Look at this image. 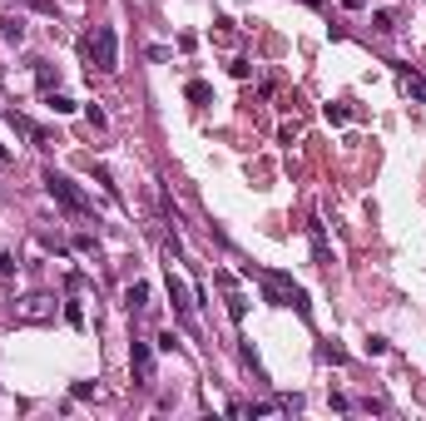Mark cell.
I'll return each mask as SVG.
<instances>
[{
  "label": "cell",
  "mask_w": 426,
  "mask_h": 421,
  "mask_svg": "<svg viewBox=\"0 0 426 421\" xmlns=\"http://www.w3.org/2000/svg\"><path fill=\"white\" fill-rule=\"evenodd\" d=\"M248 278H258V288H263V303L268 307H292L297 318H312V303H308V292L297 288L288 272H278V268H253L248 263Z\"/></svg>",
  "instance_id": "obj_1"
},
{
  "label": "cell",
  "mask_w": 426,
  "mask_h": 421,
  "mask_svg": "<svg viewBox=\"0 0 426 421\" xmlns=\"http://www.w3.org/2000/svg\"><path fill=\"white\" fill-rule=\"evenodd\" d=\"M40 183H45V194L60 203V208H65V214H75V218H84V214H90V194H84V188L70 179V174H60V168H40Z\"/></svg>",
  "instance_id": "obj_2"
},
{
  "label": "cell",
  "mask_w": 426,
  "mask_h": 421,
  "mask_svg": "<svg viewBox=\"0 0 426 421\" xmlns=\"http://www.w3.org/2000/svg\"><path fill=\"white\" fill-rule=\"evenodd\" d=\"M79 50L90 55V65L99 75H114L119 70V35H114V25H95L90 35L79 40Z\"/></svg>",
  "instance_id": "obj_3"
},
{
  "label": "cell",
  "mask_w": 426,
  "mask_h": 421,
  "mask_svg": "<svg viewBox=\"0 0 426 421\" xmlns=\"http://www.w3.org/2000/svg\"><path fill=\"white\" fill-rule=\"evenodd\" d=\"M168 303H174V318L184 322V327H194V307H199V298H194V288H188L179 272H174V263H168Z\"/></svg>",
  "instance_id": "obj_4"
},
{
  "label": "cell",
  "mask_w": 426,
  "mask_h": 421,
  "mask_svg": "<svg viewBox=\"0 0 426 421\" xmlns=\"http://www.w3.org/2000/svg\"><path fill=\"white\" fill-rule=\"evenodd\" d=\"M213 283H218V288H223V303H228V318H233V322H243V318H248V298H243V292H238V278H233V272H228V268H213Z\"/></svg>",
  "instance_id": "obj_5"
},
{
  "label": "cell",
  "mask_w": 426,
  "mask_h": 421,
  "mask_svg": "<svg viewBox=\"0 0 426 421\" xmlns=\"http://www.w3.org/2000/svg\"><path fill=\"white\" fill-rule=\"evenodd\" d=\"M15 322H55V298L50 292H30V298L15 307Z\"/></svg>",
  "instance_id": "obj_6"
},
{
  "label": "cell",
  "mask_w": 426,
  "mask_h": 421,
  "mask_svg": "<svg viewBox=\"0 0 426 421\" xmlns=\"http://www.w3.org/2000/svg\"><path fill=\"white\" fill-rule=\"evenodd\" d=\"M129 367H134V387H149V382H154V347H149L144 337H134V342H129Z\"/></svg>",
  "instance_id": "obj_7"
},
{
  "label": "cell",
  "mask_w": 426,
  "mask_h": 421,
  "mask_svg": "<svg viewBox=\"0 0 426 421\" xmlns=\"http://www.w3.org/2000/svg\"><path fill=\"white\" fill-rule=\"evenodd\" d=\"M5 119H10V129H15V134H25V139H35V149H50V134L40 129V124H35L30 114H20V110H5Z\"/></svg>",
  "instance_id": "obj_8"
},
{
  "label": "cell",
  "mask_w": 426,
  "mask_h": 421,
  "mask_svg": "<svg viewBox=\"0 0 426 421\" xmlns=\"http://www.w3.org/2000/svg\"><path fill=\"white\" fill-rule=\"evenodd\" d=\"M308 238H312V263H317V268H332V253H327V228H323V218H308Z\"/></svg>",
  "instance_id": "obj_9"
},
{
  "label": "cell",
  "mask_w": 426,
  "mask_h": 421,
  "mask_svg": "<svg viewBox=\"0 0 426 421\" xmlns=\"http://www.w3.org/2000/svg\"><path fill=\"white\" fill-rule=\"evenodd\" d=\"M392 70H397V79H401V90H407L412 99H426V79L412 70V65H401V60H392Z\"/></svg>",
  "instance_id": "obj_10"
},
{
  "label": "cell",
  "mask_w": 426,
  "mask_h": 421,
  "mask_svg": "<svg viewBox=\"0 0 426 421\" xmlns=\"http://www.w3.org/2000/svg\"><path fill=\"white\" fill-rule=\"evenodd\" d=\"M124 307H129V312H144V307H149V283H129V288H124Z\"/></svg>",
  "instance_id": "obj_11"
},
{
  "label": "cell",
  "mask_w": 426,
  "mask_h": 421,
  "mask_svg": "<svg viewBox=\"0 0 426 421\" xmlns=\"http://www.w3.org/2000/svg\"><path fill=\"white\" fill-rule=\"evenodd\" d=\"M184 94H188V104H208V99H213L208 79H188V84H184Z\"/></svg>",
  "instance_id": "obj_12"
},
{
  "label": "cell",
  "mask_w": 426,
  "mask_h": 421,
  "mask_svg": "<svg viewBox=\"0 0 426 421\" xmlns=\"http://www.w3.org/2000/svg\"><path fill=\"white\" fill-rule=\"evenodd\" d=\"M372 30L377 35H392L397 30V10H372Z\"/></svg>",
  "instance_id": "obj_13"
},
{
  "label": "cell",
  "mask_w": 426,
  "mask_h": 421,
  "mask_svg": "<svg viewBox=\"0 0 426 421\" xmlns=\"http://www.w3.org/2000/svg\"><path fill=\"white\" fill-rule=\"evenodd\" d=\"M45 104H50L55 114H75V99H70V94H60V90H45Z\"/></svg>",
  "instance_id": "obj_14"
},
{
  "label": "cell",
  "mask_w": 426,
  "mask_h": 421,
  "mask_svg": "<svg viewBox=\"0 0 426 421\" xmlns=\"http://www.w3.org/2000/svg\"><path fill=\"white\" fill-rule=\"evenodd\" d=\"M0 40H5V45H20V40H25V20H5V25H0Z\"/></svg>",
  "instance_id": "obj_15"
},
{
  "label": "cell",
  "mask_w": 426,
  "mask_h": 421,
  "mask_svg": "<svg viewBox=\"0 0 426 421\" xmlns=\"http://www.w3.org/2000/svg\"><path fill=\"white\" fill-rule=\"evenodd\" d=\"M60 312H65V322H70V327H84V303H75V292L65 298V307H60Z\"/></svg>",
  "instance_id": "obj_16"
},
{
  "label": "cell",
  "mask_w": 426,
  "mask_h": 421,
  "mask_svg": "<svg viewBox=\"0 0 426 421\" xmlns=\"http://www.w3.org/2000/svg\"><path fill=\"white\" fill-rule=\"evenodd\" d=\"M323 119L337 129V124H347V119H352V110H347V104H323Z\"/></svg>",
  "instance_id": "obj_17"
},
{
  "label": "cell",
  "mask_w": 426,
  "mask_h": 421,
  "mask_svg": "<svg viewBox=\"0 0 426 421\" xmlns=\"http://www.w3.org/2000/svg\"><path fill=\"white\" fill-rule=\"evenodd\" d=\"M317 357H323V362H332V367H342V362H347V352H342V347H332V342L317 347Z\"/></svg>",
  "instance_id": "obj_18"
},
{
  "label": "cell",
  "mask_w": 426,
  "mask_h": 421,
  "mask_svg": "<svg viewBox=\"0 0 426 421\" xmlns=\"http://www.w3.org/2000/svg\"><path fill=\"white\" fill-rule=\"evenodd\" d=\"M164 253H168V258H179V263H184V238H179V228H174V233H164Z\"/></svg>",
  "instance_id": "obj_19"
},
{
  "label": "cell",
  "mask_w": 426,
  "mask_h": 421,
  "mask_svg": "<svg viewBox=\"0 0 426 421\" xmlns=\"http://www.w3.org/2000/svg\"><path fill=\"white\" fill-rule=\"evenodd\" d=\"M84 119H90V124H95V129H110V114H104V110H99V104H84Z\"/></svg>",
  "instance_id": "obj_20"
},
{
  "label": "cell",
  "mask_w": 426,
  "mask_h": 421,
  "mask_svg": "<svg viewBox=\"0 0 426 421\" xmlns=\"http://www.w3.org/2000/svg\"><path fill=\"white\" fill-rule=\"evenodd\" d=\"M15 272H20V258H15V253H5V248H0V278H15Z\"/></svg>",
  "instance_id": "obj_21"
},
{
  "label": "cell",
  "mask_w": 426,
  "mask_h": 421,
  "mask_svg": "<svg viewBox=\"0 0 426 421\" xmlns=\"http://www.w3.org/2000/svg\"><path fill=\"white\" fill-rule=\"evenodd\" d=\"M95 179H99V183H104V194H110V199H114V203H119V183H114V179H110V168H99V164H95Z\"/></svg>",
  "instance_id": "obj_22"
},
{
  "label": "cell",
  "mask_w": 426,
  "mask_h": 421,
  "mask_svg": "<svg viewBox=\"0 0 426 421\" xmlns=\"http://www.w3.org/2000/svg\"><path fill=\"white\" fill-rule=\"evenodd\" d=\"M35 84H40V90H50V84H55V70L45 65V60H35Z\"/></svg>",
  "instance_id": "obj_23"
},
{
  "label": "cell",
  "mask_w": 426,
  "mask_h": 421,
  "mask_svg": "<svg viewBox=\"0 0 426 421\" xmlns=\"http://www.w3.org/2000/svg\"><path fill=\"white\" fill-rule=\"evenodd\" d=\"M387 347H392V342H387V337H381V332H372V337H367V357H381Z\"/></svg>",
  "instance_id": "obj_24"
},
{
  "label": "cell",
  "mask_w": 426,
  "mask_h": 421,
  "mask_svg": "<svg viewBox=\"0 0 426 421\" xmlns=\"http://www.w3.org/2000/svg\"><path fill=\"white\" fill-rule=\"evenodd\" d=\"M70 396H75V402H90V396H95V382H75Z\"/></svg>",
  "instance_id": "obj_25"
},
{
  "label": "cell",
  "mask_w": 426,
  "mask_h": 421,
  "mask_svg": "<svg viewBox=\"0 0 426 421\" xmlns=\"http://www.w3.org/2000/svg\"><path fill=\"white\" fill-rule=\"evenodd\" d=\"M228 75H233V79H248V75H253V65H248V60H233Z\"/></svg>",
  "instance_id": "obj_26"
},
{
  "label": "cell",
  "mask_w": 426,
  "mask_h": 421,
  "mask_svg": "<svg viewBox=\"0 0 426 421\" xmlns=\"http://www.w3.org/2000/svg\"><path fill=\"white\" fill-rule=\"evenodd\" d=\"M79 288H84V272L70 268V272H65V292H79Z\"/></svg>",
  "instance_id": "obj_27"
},
{
  "label": "cell",
  "mask_w": 426,
  "mask_h": 421,
  "mask_svg": "<svg viewBox=\"0 0 426 421\" xmlns=\"http://www.w3.org/2000/svg\"><path fill=\"white\" fill-rule=\"evenodd\" d=\"M75 248L79 253H95V233H75Z\"/></svg>",
  "instance_id": "obj_28"
},
{
  "label": "cell",
  "mask_w": 426,
  "mask_h": 421,
  "mask_svg": "<svg viewBox=\"0 0 426 421\" xmlns=\"http://www.w3.org/2000/svg\"><path fill=\"white\" fill-rule=\"evenodd\" d=\"M25 5H35V10H45V15H55V5H50V0H25Z\"/></svg>",
  "instance_id": "obj_29"
},
{
  "label": "cell",
  "mask_w": 426,
  "mask_h": 421,
  "mask_svg": "<svg viewBox=\"0 0 426 421\" xmlns=\"http://www.w3.org/2000/svg\"><path fill=\"white\" fill-rule=\"evenodd\" d=\"M0 159H5V149H0Z\"/></svg>",
  "instance_id": "obj_30"
}]
</instances>
